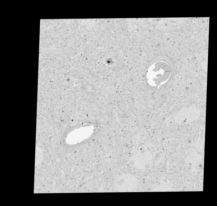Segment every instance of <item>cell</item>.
Masks as SVG:
<instances>
[{
  "instance_id": "cell-1",
  "label": "cell",
  "mask_w": 217,
  "mask_h": 206,
  "mask_svg": "<svg viewBox=\"0 0 217 206\" xmlns=\"http://www.w3.org/2000/svg\"><path fill=\"white\" fill-rule=\"evenodd\" d=\"M153 160L152 153L146 149L140 150L135 153L129 159L131 166L138 170L146 169L152 165Z\"/></svg>"
},
{
  "instance_id": "cell-2",
  "label": "cell",
  "mask_w": 217,
  "mask_h": 206,
  "mask_svg": "<svg viewBox=\"0 0 217 206\" xmlns=\"http://www.w3.org/2000/svg\"><path fill=\"white\" fill-rule=\"evenodd\" d=\"M201 112L200 108L196 106L183 108L179 110L174 114L173 120L179 124L190 123L198 120Z\"/></svg>"
},
{
  "instance_id": "cell-3",
  "label": "cell",
  "mask_w": 217,
  "mask_h": 206,
  "mask_svg": "<svg viewBox=\"0 0 217 206\" xmlns=\"http://www.w3.org/2000/svg\"><path fill=\"white\" fill-rule=\"evenodd\" d=\"M138 180L137 177L129 173H124L116 179L114 186L119 192H131L137 187Z\"/></svg>"
},
{
  "instance_id": "cell-4",
  "label": "cell",
  "mask_w": 217,
  "mask_h": 206,
  "mask_svg": "<svg viewBox=\"0 0 217 206\" xmlns=\"http://www.w3.org/2000/svg\"><path fill=\"white\" fill-rule=\"evenodd\" d=\"M202 158V154L200 152L197 151H192L189 152L186 155L185 162L188 165L195 166L200 163Z\"/></svg>"
},
{
  "instance_id": "cell-5",
  "label": "cell",
  "mask_w": 217,
  "mask_h": 206,
  "mask_svg": "<svg viewBox=\"0 0 217 206\" xmlns=\"http://www.w3.org/2000/svg\"><path fill=\"white\" fill-rule=\"evenodd\" d=\"M172 187L167 184H162L156 186L152 189L151 192H172Z\"/></svg>"
}]
</instances>
